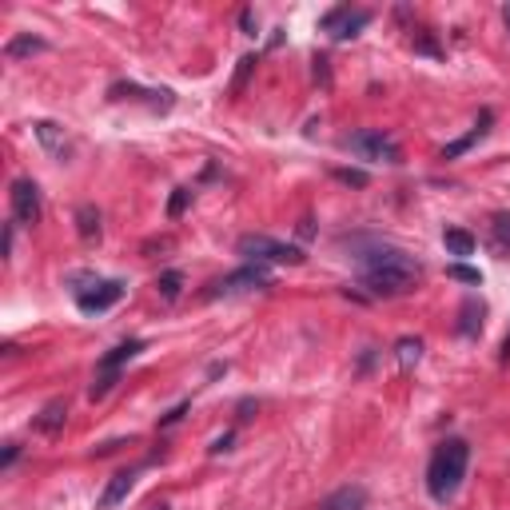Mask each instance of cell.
Returning <instances> with one entry per match:
<instances>
[{"instance_id": "34", "label": "cell", "mask_w": 510, "mask_h": 510, "mask_svg": "<svg viewBox=\"0 0 510 510\" xmlns=\"http://www.w3.org/2000/svg\"><path fill=\"white\" fill-rule=\"evenodd\" d=\"M503 363H510V339L503 343Z\"/></svg>"}, {"instance_id": "22", "label": "cell", "mask_w": 510, "mask_h": 510, "mask_svg": "<svg viewBox=\"0 0 510 510\" xmlns=\"http://www.w3.org/2000/svg\"><path fill=\"white\" fill-rule=\"evenodd\" d=\"M255 64H259V56H243V61H240V68H235V80H232V96H243V88H248Z\"/></svg>"}, {"instance_id": "4", "label": "cell", "mask_w": 510, "mask_h": 510, "mask_svg": "<svg viewBox=\"0 0 510 510\" xmlns=\"http://www.w3.org/2000/svg\"><path fill=\"white\" fill-rule=\"evenodd\" d=\"M347 152H355L367 164H399L403 160V148L387 132H375V128H363V132L347 136Z\"/></svg>"}, {"instance_id": "18", "label": "cell", "mask_w": 510, "mask_h": 510, "mask_svg": "<svg viewBox=\"0 0 510 510\" xmlns=\"http://www.w3.org/2000/svg\"><path fill=\"white\" fill-rule=\"evenodd\" d=\"M37 136H40V144H45L56 160H64V128H56L53 120H40L37 124Z\"/></svg>"}, {"instance_id": "13", "label": "cell", "mask_w": 510, "mask_h": 510, "mask_svg": "<svg viewBox=\"0 0 510 510\" xmlns=\"http://www.w3.org/2000/svg\"><path fill=\"white\" fill-rule=\"evenodd\" d=\"M482 316H487V308H482L479 300H466L463 308H458V335H479Z\"/></svg>"}, {"instance_id": "2", "label": "cell", "mask_w": 510, "mask_h": 510, "mask_svg": "<svg viewBox=\"0 0 510 510\" xmlns=\"http://www.w3.org/2000/svg\"><path fill=\"white\" fill-rule=\"evenodd\" d=\"M466 463H471V447L463 439H447L439 443V450L431 455V466H427V495L435 503H450L458 495L466 479Z\"/></svg>"}, {"instance_id": "3", "label": "cell", "mask_w": 510, "mask_h": 510, "mask_svg": "<svg viewBox=\"0 0 510 510\" xmlns=\"http://www.w3.org/2000/svg\"><path fill=\"white\" fill-rule=\"evenodd\" d=\"M263 287H271V271L263 267V263H248V267H240V271H232V276H224V279H216V284H208L203 300H227V295L263 292Z\"/></svg>"}, {"instance_id": "6", "label": "cell", "mask_w": 510, "mask_h": 510, "mask_svg": "<svg viewBox=\"0 0 510 510\" xmlns=\"http://www.w3.org/2000/svg\"><path fill=\"white\" fill-rule=\"evenodd\" d=\"M8 203H12V219L21 227H37L40 216H45V208H40V188L32 180H12Z\"/></svg>"}, {"instance_id": "12", "label": "cell", "mask_w": 510, "mask_h": 510, "mask_svg": "<svg viewBox=\"0 0 510 510\" xmlns=\"http://www.w3.org/2000/svg\"><path fill=\"white\" fill-rule=\"evenodd\" d=\"M490 251H495L498 259L510 255V211H495V216H490Z\"/></svg>"}, {"instance_id": "1", "label": "cell", "mask_w": 510, "mask_h": 510, "mask_svg": "<svg viewBox=\"0 0 510 510\" xmlns=\"http://www.w3.org/2000/svg\"><path fill=\"white\" fill-rule=\"evenodd\" d=\"M423 279V267L399 248H379L363 255V287L371 295H382V300H395V295L415 292Z\"/></svg>"}, {"instance_id": "14", "label": "cell", "mask_w": 510, "mask_h": 510, "mask_svg": "<svg viewBox=\"0 0 510 510\" xmlns=\"http://www.w3.org/2000/svg\"><path fill=\"white\" fill-rule=\"evenodd\" d=\"M76 232H80L84 243L100 240V211L92 208V203H80V208H76Z\"/></svg>"}, {"instance_id": "21", "label": "cell", "mask_w": 510, "mask_h": 510, "mask_svg": "<svg viewBox=\"0 0 510 510\" xmlns=\"http://www.w3.org/2000/svg\"><path fill=\"white\" fill-rule=\"evenodd\" d=\"M156 292L164 295L168 303H176V300H180V292H184V276H180V271H164V276L156 279Z\"/></svg>"}, {"instance_id": "16", "label": "cell", "mask_w": 510, "mask_h": 510, "mask_svg": "<svg viewBox=\"0 0 510 510\" xmlns=\"http://www.w3.org/2000/svg\"><path fill=\"white\" fill-rule=\"evenodd\" d=\"M140 351H144L140 339H128V343H120L112 355H104V359H100V371H120L124 363H128V359H136Z\"/></svg>"}, {"instance_id": "7", "label": "cell", "mask_w": 510, "mask_h": 510, "mask_svg": "<svg viewBox=\"0 0 510 510\" xmlns=\"http://www.w3.org/2000/svg\"><path fill=\"white\" fill-rule=\"evenodd\" d=\"M367 24H371L367 8H351V4L331 8V12L323 16V32H331V40H351V37H359Z\"/></svg>"}, {"instance_id": "35", "label": "cell", "mask_w": 510, "mask_h": 510, "mask_svg": "<svg viewBox=\"0 0 510 510\" xmlns=\"http://www.w3.org/2000/svg\"><path fill=\"white\" fill-rule=\"evenodd\" d=\"M503 21H506V29H510V4L503 8Z\"/></svg>"}, {"instance_id": "29", "label": "cell", "mask_w": 510, "mask_h": 510, "mask_svg": "<svg viewBox=\"0 0 510 510\" xmlns=\"http://www.w3.org/2000/svg\"><path fill=\"white\" fill-rule=\"evenodd\" d=\"M240 24H243L248 37H255V12H251V8H243V12H240Z\"/></svg>"}, {"instance_id": "20", "label": "cell", "mask_w": 510, "mask_h": 510, "mask_svg": "<svg viewBox=\"0 0 510 510\" xmlns=\"http://www.w3.org/2000/svg\"><path fill=\"white\" fill-rule=\"evenodd\" d=\"M443 243L450 255H474V235L463 232V227H447L443 232Z\"/></svg>"}, {"instance_id": "24", "label": "cell", "mask_w": 510, "mask_h": 510, "mask_svg": "<svg viewBox=\"0 0 510 510\" xmlns=\"http://www.w3.org/2000/svg\"><path fill=\"white\" fill-rule=\"evenodd\" d=\"M415 53H427V56H443V48L435 45V37H431V32H415Z\"/></svg>"}, {"instance_id": "28", "label": "cell", "mask_w": 510, "mask_h": 510, "mask_svg": "<svg viewBox=\"0 0 510 510\" xmlns=\"http://www.w3.org/2000/svg\"><path fill=\"white\" fill-rule=\"evenodd\" d=\"M184 415H188V403H180V407H172V411L164 415V419H160V427H172V423H180Z\"/></svg>"}, {"instance_id": "32", "label": "cell", "mask_w": 510, "mask_h": 510, "mask_svg": "<svg viewBox=\"0 0 510 510\" xmlns=\"http://www.w3.org/2000/svg\"><path fill=\"white\" fill-rule=\"evenodd\" d=\"M227 443H232V435H224V439H216V443H211V455H219V450H227Z\"/></svg>"}, {"instance_id": "17", "label": "cell", "mask_w": 510, "mask_h": 510, "mask_svg": "<svg viewBox=\"0 0 510 510\" xmlns=\"http://www.w3.org/2000/svg\"><path fill=\"white\" fill-rule=\"evenodd\" d=\"M490 120H495V116H490V112H482V116H479V124H474V132H471V136H463V140H455V144H450V148L443 152V160H455V156H463V152L471 148L474 140H482V136H487V128H490Z\"/></svg>"}, {"instance_id": "23", "label": "cell", "mask_w": 510, "mask_h": 510, "mask_svg": "<svg viewBox=\"0 0 510 510\" xmlns=\"http://www.w3.org/2000/svg\"><path fill=\"white\" fill-rule=\"evenodd\" d=\"M188 203H192V188H176L172 203H168V216H172V219H180L184 211H188Z\"/></svg>"}, {"instance_id": "33", "label": "cell", "mask_w": 510, "mask_h": 510, "mask_svg": "<svg viewBox=\"0 0 510 510\" xmlns=\"http://www.w3.org/2000/svg\"><path fill=\"white\" fill-rule=\"evenodd\" d=\"M4 255H12V224L4 227Z\"/></svg>"}, {"instance_id": "9", "label": "cell", "mask_w": 510, "mask_h": 510, "mask_svg": "<svg viewBox=\"0 0 510 510\" xmlns=\"http://www.w3.org/2000/svg\"><path fill=\"white\" fill-rule=\"evenodd\" d=\"M132 487H136V471H116L112 479H108V487H104V495H100V510H116L124 503L128 495H132Z\"/></svg>"}, {"instance_id": "10", "label": "cell", "mask_w": 510, "mask_h": 510, "mask_svg": "<svg viewBox=\"0 0 510 510\" xmlns=\"http://www.w3.org/2000/svg\"><path fill=\"white\" fill-rule=\"evenodd\" d=\"M64 419H68L64 399H53V403H45V411L32 419V431H37V435H56V431H64Z\"/></svg>"}, {"instance_id": "31", "label": "cell", "mask_w": 510, "mask_h": 510, "mask_svg": "<svg viewBox=\"0 0 510 510\" xmlns=\"http://www.w3.org/2000/svg\"><path fill=\"white\" fill-rule=\"evenodd\" d=\"M16 455H21V447H16V443H8L4 458H0V466H12V463H16Z\"/></svg>"}, {"instance_id": "26", "label": "cell", "mask_w": 510, "mask_h": 510, "mask_svg": "<svg viewBox=\"0 0 510 510\" xmlns=\"http://www.w3.org/2000/svg\"><path fill=\"white\" fill-rule=\"evenodd\" d=\"M112 382H116V371H104V375H100L96 382H92V391H88V395H92V399H104L108 391H112Z\"/></svg>"}, {"instance_id": "19", "label": "cell", "mask_w": 510, "mask_h": 510, "mask_svg": "<svg viewBox=\"0 0 510 510\" xmlns=\"http://www.w3.org/2000/svg\"><path fill=\"white\" fill-rule=\"evenodd\" d=\"M395 359H399V367H403V371H411L415 363L423 359V339H411V335L399 339V343H395Z\"/></svg>"}, {"instance_id": "15", "label": "cell", "mask_w": 510, "mask_h": 510, "mask_svg": "<svg viewBox=\"0 0 510 510\" xmlns=\"http://www.w3.org/2000/svg\"><path fill=\"white\" fill-rule=\"evenodd\" d=\"M45 40L40 37H29V32H24V37H12L8 40V48H4V56L8 61H24V56H37V53H45Z\"/></svg>"}, {"instance_id": "5", "label": "cell", "mask_w": 510, "mask_h": 510, "mask_svg": "<svg viewBox=\"0 0 510 510\" xmlns=\"http://www.w3.org/2000/svg\"><path fill=\"white\" fill-rule=\"evenodd\" d=\"M235 251H240L243 259H251V263H303L308 259L300 248L279 243V240H271V235H240Z\"/></svg>"}, {"instance_id": "25", "label": "cell", "mask_w": 510, "mask_h": 510, "mask_svg": "<svg viewBox=\"0 0 510 510\" xmlns=\"http://www.w3.org/2000/svg\"><path fill=\"white\" fill-rule=\"evenodd\" d=\"M450 279H463V284H482V276L474 267H463V263H455V267H447Z\"/></svg>"}, {"instance_id": "27", "label": "cell", "mask_w": 510, "mask_h": 510, "mask_svg": "<svg viewBox=\"0 0 510 510\" xmlns=\"http://www.w3.org/2000/svg\"><path fill=\"white\" fill-rule=\"evenodd\" d=\"M335 180L351 184V188H363V184H367V176H363V172H347V168H339V172H335Z\"/></svg>"}, {"instance_id": "11", "label": "cell", "mask_w": 510, "mask_h": 510, "mask_svg": "<svg viewBox=\"0 0 510 510\" xmlns=\"http://www.w3.org/2000/svg\"><path fill=\"white\" fill-rule=\"evenodd\" d=\"M367 506V490L363 487H339L335 495H327L319 503V510H363Z\"/></svg>"}, {"instance_id": "8", "label": "cell", "mask_w": 510, "mask_h": 510, "mask_svg": "<svg viewBox=\"0 0 510 510\" xmlns=\"http://www.w3.org/2000/svg\"><path fill=\"white\" fill-rule=\"evenodd\" d=\"M120 295H124V284H116V279H108V284H96L92 292H80L76 295V308L80 311H108L112 303H120Z\"/></svg>"}, {"instance_id": "30", "label": "cell", "mask_w": 510, "mask_h": 510, "mask_svg": "<svg viewBox=\"0 0 510 510\" xmlns=\"http://www.w3.org/2000/svg\"><path fill=\"white\" fill-rule=\"evenodd\" d=\"M316 80L331 84V76H327V61H323V56H316Z\"/></svg>"}]
</instances>
